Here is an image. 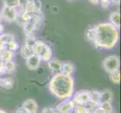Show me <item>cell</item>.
Segmentation results:
<instances>
[{
	"label": "cell",
	"instance_id": "30bf717a",
	"mask_svg": "<svg viewBox=\"0 0 121 113\" xmlns=\"http://www.w3.org/2000/svg\"><path fill=\"white\" fill-rule=\"evenodd\" d=\"M110 23L114 25L115 27L119 29L120 27V14L118 11L112 12L110 15Z\"/></svg>",
	"mask_w": 121,
	"mask_h": 113
},
{
	"label": "cell",
	"instance_id": "44dd1931",
	"mask_svg": "<svg viewBox=\"0 0 121 113\" xmlns=\"http://www.w3.org/2000/svg\"><path fill=\"white\" fill-rule=\"evenodd\" d=\"M4 69H5V73L13 72L15 70V63L12 60L4 62Z\"/></svg>",
	"mask_w": 121,
	"mask_h": 113
},
{
	"label": "cell",
	"instance_id": "d590c367",
	"mask_svg": "<svg viewBox=\"0 0 121 113\" xmlns=\"http://www.w3.org/2000/svg\"><path fill=\"white\" fill-rule=\"evenodd\" d=\"M0 20H1V14H0Z\"/></svg>",
	"mask_w": 121,
	"mask_h": 113
},
{
	"label": "cell",
	"instance_id": "52a82bcc",
	"mask_svg": "<svg viewBox=\"0 0 121 113\" xmlns=\"http://www.w3.org/2000/svg\"><path fill=\"white\" fill-rule=\"evenodd\" d=\"M1 14V16L7 22L11 23V22L16 21L18 13H17V11L16 10V8L3 6L1 10V14Z\"/></svg>",
	"mask_w": 121,
	"mask_h": 113
},
{
	"label": "cell",
	"instance_id": "2e32d148",
	"mask_svg": "<svg viewBox=\"0 0 121 113\" xmlns=\"http://www.w3.org/2000/svg\"><path fill=\"white\" fill-rule=\"evenodd\" d=\"M14 85V81L13 79L10 78H0V87H3V88L9 90L11 89Z\"/></svg>",
	"mask_w": 121,
	"mask_h": 113
},
{
	"label": "cell",
	"instance_id": "8d00e7d4",
	"mask_svg": "<svg viewBox=\"0 0 121 113\" xmlns=\"http://www.w3.org/2000/svg\"><path fill=\"white\" fill-rule=\"evenodd\" d=\"M35 113H37V112H35Z\"/></svg>",
	"mask_w": 121,
	"mask_h": 113
},
{
	"label": "cell",
	"instance_id": "4fadbf2b",
	"mask_svg": "<svg viewBox=\"0 0 121 113\" xmlns=\"http://www.w3.org/2000/svg\"><path fill=\"white\" fill-rule=\"evenodd\" d=\"M113 100V93L111 90H105L101 92V103L108 102L111 103Z\"/></svg>",
	"mask_w": 121,
	"mask_h": 113
},
{
	"label": "cell",
	"instance_id": "cb8c5ba5",
	"mask_svg": "<svg viewBox=\"0 0 121 113\" xmlns=\"http://www.w3.org/2000/svg\"><path fill=\"white\" fill-rule=\"evenodd\" d=\"M30 0H18V11L17 13L18 14H21L25 11V8H26V6L27 5V4L30 2Z\"/></svg>",
	"mask_w": 121,
	"mask_h": 113
},
{
	"label": "cell",
	"instance_id": "8fae6325",
	"mask_svg": "<svg viewBox=\"0 0 121 113\" xmlns=\"http://www.w3.org/2000/svg\"><path fill=\"white\" fill-rule=\"evenodd\" d=\"M48 67L53 72H60L62 71V63L56 60H51L48 61Z\"/></svg>",
	"mask_w": 121,
	"mask_h": 113
},
{
	"label": "cell",
	"instance_id": "5b68a950",
	"mask_svg": "<svg viewBox=\"0 0 121 113\" xmlns=\"http://www.w3.org/2000/svg\"><path fill=\"white\" fill-rule=\"evenodd\" d=\"M90 93L91 90H79L74 95L72 100L75 103V105L83 106L90 101Z\"/></svg>",
	"mask_w": 121,
	"mask_h": 113
},
{
	"label": "cell",
	"instance_id": "ffe728a7",
	"mask_svg": "<svg viewBox=\"0 0 121 113\" xmlns=\"http://www.w3.org/2000/svg\"><path fill=\"white\" fill-rule=\"evenodd\" d=\"M109 79L110 81L116 84V85H119L120 83V70L116 71V72L109 73Z\"/></svg>",
	"mask_w": 121,
	"mask_h": 113
},
{
	"label": "cell",
	"instance_id": "836d02e7",
	"mask_svg": "<svg viewBox=\"0 0 121 113\" xmlns=\"http://www.w3.org/2000/svg\"><path fill=\"white\" fill-rule=\"evenodd\" d=\"M0 113H7L6 112H5L4 110H2V109H0Z\"/></svg>",
	"mask_w": 121,
	"mask_h": 113
},
{
	"label": "cell",
	"instance_id": "3957f363",
	"mask_svg": "<svg viewBox=\"0 0 121 113\" xmlns=\"http://www.w3.org/2000/svg\"><path fill=\"white\" fill-rule=\"evenodd\" d=\"M33 54L38 56L41 60L48 62L52 59L53 51L48 45L42 41H36L32 47Z\"/></svg>",
	"mask_w": 121,
	"mask_h": 113
},
{
	"label": "cell",
	"instance_id": "1f68e13d",
	"mask_svg": "<svg viewBox=\"0 0 121 113\" xmlns=\"http://www.w3.org/2000/svg\"><path fill=\"white\" fill-rule=\"evenodd\" d=\"M3 31H4V26L2 23H0V35H2Z\"/></svg>",
	"mask_w": 121,
	"mask_h": 113
},
{
	"label": "cell",
	"instance_id": "e0dca14e",
	"mask_svg": "<svg viewBox=\"0 0 121 113\" xmlns=\"http://www.w3.org/2000/svg\"><path fill=\"white\" fill-rule=\"evenodd\" d=\"M74 70H75V68H74V65L71 63H62V67L61 72L67 75H72L74 73Z\"/></svg>",
	"mask_w": 121,
	"mask_h": 113
},
{
	"label": "cell",
	"instance_id": "8992f818",
	"mask_svg": "<svg viewBox=\"0 0 121 113\" xmlns=\"http://www.w3.org/2000/svg\"><path fill=\"white\" fill-rule=\"evenodd\" d=\"M74 106L75 103H74L72 99H66L57 104L55 110L60 113H72V112L74 111Z\"/></svg>",
	"mask_w": 121,
	"mask_h": 113
},
{
	"label": "cell",
	"instance_id": "9a60e30c",
	"mask_svg": "<svg viewBox=\"0 0 121 113\" xmlns=\"http://www.w3.org/2000/svg\"><path fill=\"white\" fill-rule=\"evenodd\" d=\"M14 57V52L9 51V50H3L0 52V58L4 62L12 60L13 57Z\"/></svg>",
	"mask_w": 121,
	"mask_h": 113
},
{
	"label": "cell",
	"instance_id": "4dcf8cb0",
	"mask_svg": "<svg viewBox=\"0 0 121 113\" xmlns=\"http://www.w3.org/2000/svg\"><path fill=\"white\" fill-rule=\"evenodd\" d=\"M15 113H28V112L26 110H25L23 107H20V108H19L16 111Z\"/></svg>",
	"mask_w": 121,
	"mask_h": 113
},
{
	"label": "cell",
	"instance_id": "5bb4252c",
	"mask_svg": "<svg viewBox=\"0 0 121 113\" xmlns=\"http://www.w3.org/2000/svg\"><path fill=\"white\" fill-rule=\"evenodd\" d=\"M23 32L26 36L32 35V32L35 30V23L31 20H29L23 25Z\"/></svg>",
	"mask_w": 121,
	"mask_h": 113
},
{
	"label": "cell",
	"instance_id": "603a6c76",
	"mask_svg": "<svg viewBox=\"0 0 121 113\" xmlns=\"http://www.w3.org/2000/svg\"><path fill=\"white\" fill-rule=\"evenodd\" d=\"M99 106L102 107L107 113H113V107H112L111 103L102 102L100 103Z\"/></svg>",
	"mask_w": 121,
	"mask_h": 113
},
{
	"label": "cell",
	"instance_id": "7a4b0ae2",
	"mask_svg": "<svg viewBox=\"0 0 121 113\" xmlns=\"http://www.w3.org/2000/svg\"><path fill=\"white\" fill-rule=\"evenodd\" d=\"M48 87L51 94L59 99H70L74 89V78L62 72H57L50 81Z\"/></svg>",
	"mask_w": 121,
	"mask_h": 113
},
{
	"label": "cell",
	"instance_id": "e575fe53",
	"mask_svg": "<svg viewBox=\"0 0 121 113\" xmlns=\"http://www.w3.org/2000/svg\"><path fill=\"white\" fill-rule=\"evenodd\" d=\"M53 113H60V112H57V111H55Z\"/></svg>",
	"mask_w": 121,
	"mask_h": 113
},
{
	"label": "cell",
	"instance_id": "d6a6232c",
	"mask_svg": "<svg viewBox=\"0 0 121 113\" xmlns=\"http://www.w3.org/2000/svg\"><path fill=\"white\" fill-rule=\"evenodd\" d=\"M110 2H114V3H119L120 2V0H110Z\"/></svg>",
	"mask_w": 121,
	"mask_h": 113
},
{
	"label": "cell",
	"instance_id": "f1b7e54d",
	"mask_svg": "<svg viewBox=\"0 0 121 113\" xmlns=\"http://www.w3.org/2000/svg\"><path fill=\"white\" fill-rule=\"evenodd\" d=\"M55 111V108H43L41 113H53Z\"/></svg>",
	"mask_w": 121,
	"mask_h": 113
},
{
	"label": "cell",
	"instance_id": "7c38bea8",
	"mask_svg": "<svg viewBox=\"0 0 121 113\" xmlns=\"http://www.w3.org/2000/svg\"><path fill=\"white\" fill-rule=\"evenodd\" d=\"M90 102L99 106L101 103V92L98 90H92L90 93Z\"/></svg>",
	"mask_w": 121,
	"mask_h": 113
},
{
	"label": "cell",
	"instance_id": "83f0119b",
	"mask_svg": "<svg viewBox=\"0 0 121 113\" xmlns=\"http://www.w3.org/2000/svg\"><path fill=\"white\" fill-rule=\"evenodd\" d=\"M6 45L8 46V50H9V51H13V52L17 51V50L18 48H19L18 44L15 41H11V42H9L8 44H7Z\"/></svg>",
	"mask_w": 121,
	"mask_h": 113
},
{
	"label": "cell",
	"instance_id": "277c9868",
	"mask_svg": "<svg viewBox=\"0 0 121 113\" xmlns=\"http://www.w3.org/2000/svg\"><path fill=\"white\" fill-rule=\"evenodd\" d=\"M102 66L108 73H111L120 69V59L116 55L105 57L102 61Z\"/></svg>",
	"mask_w": 121,
	"mask_h": 113
},
{
	"label": "cell",
	"instance_id": "484cf974",
	"mask_svg": "<svg viewBox=\"0 0 121 113\" xmlns=\"http://www.w3.org/2000/svg\"><path fill=\"white\" fill-rule=\"evenodd\" d=\"M36 41H37L36 39L32 35L28 36H26V39H25V45L30 46V47H33V45H35Z\"/></svg>",
	"mask_w": 121,
	"mask_h": 113
},
{
	"label": "cell",
	"instance_id": "ac0fdd59",
	"mask_svg": "<svg viewBox=\"0 0 121 113\" xmlns=\"http://www.w3.org/2000/svg\"><path fill=\"white\" fill-rule=\"evenodd\" d=\"M14 40V36L9 33H5V34L0 35V44L2 45H6L9 42Z\"/></svg>",
	"mask_w": 121,
	"mask_h": 113
},
{
	"label": "cell",
	"instance_id": "6da1fadb",
	"mask_svg": "<svg viewBox=\"0 0 121 113\" xmlns=\"http://www.w3.org/2000/svg\"><path fill=\"white\" fill-rule=\"evenodd\" d=\"M86 39L98 49L114 48L119 40V30L111 23H101L92 26L86 31Z\"/></svg>",
	"mask_w": 121,
	"mask_h": 113
},
{
	"label": "cell",
	"instance_id": "d6986e66",
	"mask_svg": "<svg viewBox=\"0 0 121 113\" xmlns=\"http://www.w3.org/2000/svg\"><path fill=\"white\" fill-rule=\"evenodd\" d=\"M20 53H21V55L24 59H26L29 57H30L32 54H33L32 47H30V46H27L25 45L22 47L21 50H20Z\"/></svg>",
	"mask_w": 121,
	"mask_h": 113
},
{
	"label": "cell",
	"instance_id": "7402d4cb",
	"mask_svg": "<svg viewBox=\"0 0 121 113\" xmlns=\"http://www.w3.org/2000/svg\"><path fill=\"white\" fill-rule=\"evenodd\" d=\"M3 5L5 7L17 8L18 7V0H1Z\"/></svg>",
	"mask_w": 121,
	"mask_h": 113
},
{
	"label": "cell",
	"instance_id": "4316f807",
	"mask_svg": "<svg viewBox=\"0 0 121 113\" xmlns=\"http://www.w3.org/2000/svg\"><path fill=\"white\" fill-rule=\"evenodd\" d=\"M74 111L75 113H89L86 107L81 105H75L74 108Z\"/></svg>",
	"mask_w": 121,
	"mask_h": 113
},
{
	"label": "cell",
	"instance_id": "9c48e42d",
	"mask_svg": "<svg viewBox=\"0 0 121 113\" xmlns=\"http://www.w3.org/2000/svg\"><path fill=\"white\" fill-rule=\"evenodd\" d=\"M21 107H23L28 113H35L38 110V104L32 99L25 100Z\"/></svg>",
	"mask_w": 121,
	"mask_h": 113
},
{
	"label": "cell",
	"instance_id": "ba28073f",
	"mask_svg": "<svg viewBox=\"0 0 121 113\" xmlns=\"http://www.w3.org/2000/svg\"><path fill=\"white\" fill-rule=\"evenodd\" d=\"M41 59L35 55V54H32L30 57L26 59V64L29 69L30 70H36L39 67L40 63H41Z\"/></svg>",
	"mask_w": 121,
	"mask_h": 113
},
{
	"label": "cell",
	"instance_id": "f546056e",
	"mask_svg": "<svg viewBox=\"0 0 121 113\" xmlns=\"http://www.w3.org/2000/svg\"><path fill=\"white\" fill-rule=\"evenodd\" d=\"M93 113H107V112H106L105 110H104L102 107H100V106H97L96 108H95Z\"/></svg>",
	"mask_w": 121,
	"mask_h": 113
},
{
	"label": "cell",
	"instance_id": "d4e9b609",
	"mask_svg": "<svg viewBox=\"0 0 121 113\" xmlns=\"http://www.w3.org/2000/svg\"><path fill=\"white\" fill-rule=\"evenodd\" d=\"M89 1L92 4H94V5H97L100 2L103 8H107L110 3V0H89Z\"/></svg>",
	"mask_w": 121,
	"mask_h": 113
}]
</instances>
